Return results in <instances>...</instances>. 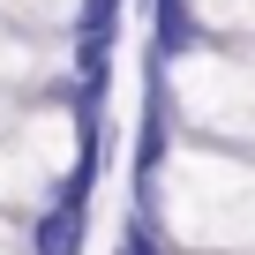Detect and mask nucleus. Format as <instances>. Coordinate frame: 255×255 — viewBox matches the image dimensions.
<instances>
[{
    "label": "nucleus",
    "instance_id": "1",
    "mask_svg": "<svg viewBox=\"0 0 255 255\" xmlns=\"http://www.w3.org/2000/svg\"><path fill=\"white\" fill-rule=\"evenodd\" d=\"M210 45H218V30L195 0H150V53L158 60H195Z\"/></svg>",
    "mask_w": 255,
    "mask_h": 255
},
{
    "label": "nucleus",
    "instance_id": "2",
    "mask_svg": "<svg viewBox=\"0 0 255 255\" xmlns=\"http://www.w3.org/2000/svg\"><path fill=\"white\" fill-rule=\"evenodd\" d=\"M113 255H165V233L143 218V210H128V225H120V248Z\"/></svg>",
    "mask_w": 255,
    "mask_h": 255
}]
</instances>
